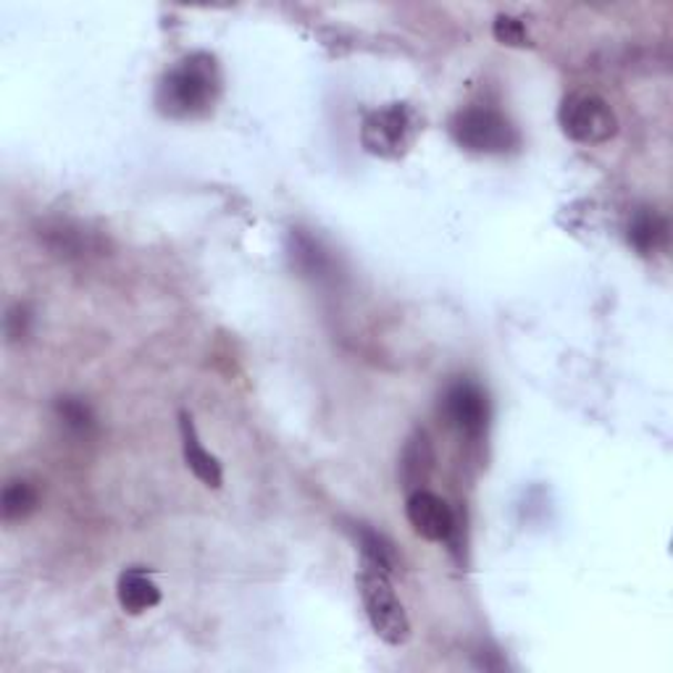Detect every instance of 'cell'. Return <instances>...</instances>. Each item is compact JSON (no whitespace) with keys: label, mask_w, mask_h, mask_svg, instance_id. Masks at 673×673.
Instances as JSON below:
<instances>
[{"label":"cell","mask_w":673,"mask_h":673,"mask_svg":"<svg viewBox=\"0 0 673 673\" xmlns=\"http://www.w3.org/2000/svg\"><path fill=\"white\" fill-rule=\"evenodd\" d=\"M218 92L222 74L216 59L208 53H193L161 80L155 105L169 119H197L214 109Z\"/></svg>","instance_id":"obj_1"},{"label":"cell","mask_w":673,"mask_h":673,"mask_svg":"<svg viewBox=\"0 0 673 673\" xmlns=\"http://www.w3.org/2000/svg\"><path fill=\"white\" fill-rule=\"evenodd\" d=\"M356 584L360 602H364L366 619L379 640L392 644V647L406 644L410 640V621L398 592H395L392 582H389V573L364 561Z\"/></svg>","instance_id":"obj_2"},{"label":"cell","mask_w":673,"mask_h":673,"mask_svg":"<svg viewBox=\"0 0 673 673\" xmlns=\"http://www.w3.org/2000/svg\"><path fill=\"white\" fill-rule=\"evenodd\" d=\"M450 132L460 147L471 153L500 155L519 145V132L500 111L487 105H471L458 111L450 122Z\"/></svg>","instance_id":"obj_3"},{"label":"cell","mask_w":673,"mask_h":673,"mask_svg":"<svg viewBox=\"0 0 673 673\" xmlns=\"http://www.w3.org/2000/svg\"><path fill=\"white\" fill-rule=\"evenodd\" d=\"M558 122L565 137L579 145H602L619 132L615 111L598 92H571L558 111Z\"/></svg>","instance_id":"obj_4"},{"label":"cell","mask_w":673,"mask_h":673,"mask_svg":"<svg viewBox=\"0 0 673 673\" xmlns=\"http://www.w3.org/2000/svg\"><path fill=\"white\" fill-rule=\"evenodd\" d=\"M419 132V116L406 103H392L387 109L371 111L360 126V143L379 159H398L414 143Z\"/></svg>","instance_id":"obj_5"},{"label":"cell","mask_w":673,"mask_h":673,"mask_svg":"<svg viewBox=\"0 0 673 673\" xmlns=\"http://www.w3.org/2000/svg\"><path fill=\"white\" fill-rule=\"evenodd\" d=\"M442 416L463 437L479 439L487 429V419H490L487 395L473 381H456L442 398Z\"/></svg>","instance_id":"obj_6"},{"label":"cell","mask_w":673,"mask_h":673,"mask_svg":"<svg viewBox=\"0 0 673 673\" xmlns=\"http://www.w3.org/2000/svg\"><path fill=\"white\" fill-rule=\"evenodd\" d=\"M406 516L416 534L427 542H448L456 531L452 508L429 490H414L408 494Z\"/></svg>","instance_id":"obj_7"},{"label":"cell","mask_w":673,"mask_h":673,"mask_svg":"<svg viewBox=\"0 0 673 673\" xmlns=\"http://www.w3.org/2000/svg\"><path fill=\"white\" fill-rule=\"evenodd\" d=\"M180 431H182V452L187 469L193 471L205 487H214V490H218L224 481L222 463H218V458L211 456V452L203 448L201 439H197L193 416L180 414Z\"/></svg>","instance_id":"obj_8"},{"label":"cell","mask_w":673,"mask_h":673,"mask_svg":"<svg viewBox=\"0 0 673 673\" xmlns=\"http://www.w3.org/2000/svg\"><path fill=\"white\" fill-rule=\"evenodd\" d=\"M116 598H119V605L124 608V613L140 615L159 605L161 590H159V584L153 582V577L147 573V569L134 565V569H126V571H122V577H119Z\"/></svg>","instance_id":"obj_9"},{"label":"cell","mask_w":673,"mask_h":673,"mask_svg":"<svg viewBox=\"0 0 673 673\" xmlns=\"http://www.w3.org/2000/svg\"><path fill=\"white\" fill-rule=\"evenodd\" d=\"M431 469H435V452H431L427 431L419 429L408 439L406 450H402L400 477L410 490H421V485L429 479Z\"/></svg>","instance_id":"obj_10"},{"label":"cell","mask_w":673,"mask_h":673,"mask_svg":"<svg viewBox=\"0 0 673 673\" xmlns=\"http://www.w3.org/2000/svg\"><path fill=\"white\" fill-rule=\"evenodd\" d=\"M629 243L642 255L661 251L669 243V222L655 208H640L629 222Z\"/></svg>","instance_id":"obj_11"},{"label":"cell","mask_w":673,"mask_h":673,"mask_svg":"<svg viewBox=\"0 0 673 673\" xmlns=\"http://www.w3.org/2000/svg\"><path fill=\"white\" fill-rule=\"evenodd\" d=\"M40 494L30 481L24 479H13L3 487V494H0V513H3V521H24L27 516H32L38 510Z\"/></svg>","instance_id":"obj_12"},{"label":"cell","mask_w":673,"mask_h":673,"mask_svg":"<svg viewBox=\"0 0 673 673\" xmlns=\"http://www.w3.org/2000/svg\"><path fill=\"white\" fill-rule=\"evenodd\" d=\"M358 544H360V555H364L366 563L377 565V569L392 573L398 569V552H395L392 542L387 540L385 534H379V531L368 529V527H358L356 529Z\"/></svg>","instance_id":"obj_13"},{"label":"cell","mask_w":673,"mask_h":673,"mask_svg":"<svg viewBox=\"0 0 673 673\" xmlns=\"http://www.w3.org/2000/svg\"><path fill=\"white\" fill-rule=\"evenodd\" d=\"M293 261L297 264V268H300L303 274L306 276H327L329 268H332V261L327 258V253L318 247V243L314 237L303 235V232H297V235H293Z\"/></svg>","instance_id":"obj_14"},{"label":"cell","mask_w":673,"mask_h":673,"mask_svg":"<svg viewBox=\"0 0 673 673\" xmlns=\"http://www.w3.org/2000/svg\"><path fill=\"white\" fill-rule=\"evenodd\" d=\"M40 237L45 239V245L55 251L59 255H82L84 251H90L88 245V235L82 230H74L69 224H55V226H45V232H40Z\"/></svg>","instance_id":"obj_15"},{"label":"cell","mask_w":673,"mask_h":673,"mask_svg":"<svg viewBox=\"0 0 673 673\" xmlns=\"http://www.w3.org/2000/svg\"><path fill=\"white\" fill-rule=\"evenodd\" d=\"M55 414H59L63 427L80 437H88L95 429V416H92L88 402L80 398H61L55 402Z\"/></svg>","instance_id":"obj_16"},{"label":"cell","mask_w":673,"mask_h":673,"mask_svg":"<svg viewBox=\"0 0 673 673\" xmlns=\"http://www.w3.org/2000/svg\"><path fill=\"white\" fill-rule=\"evenodd\" d=\"M492 32H494V38H498V42H502V45H516V48L531 45L523 21L516 17H508V13H500V17L494 19Z\"/></svg>","instance_id":"obj_17"},{"label":"cell","mask_w":673,"mask_h":673,"mask_svg":"<svg viewBox=\"0 0 673 673\" xmlns=\"http://www.w3.org/2000/svg\"><path fill=\"white\" fill-rule=\"evenodd\" d=\"M30 327H32V314L30 308L27 306H13L9 310V316H6V335H9V339H24L27 335H30Z\"/></svg>","instance_id":"obj_18"}]
</instances>
